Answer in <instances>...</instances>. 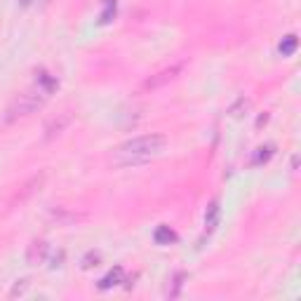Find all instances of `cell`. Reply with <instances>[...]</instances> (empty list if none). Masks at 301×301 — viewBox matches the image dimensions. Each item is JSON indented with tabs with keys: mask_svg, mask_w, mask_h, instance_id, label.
Segmentation results:
<instances>
[{
	"mask_svg": "<svg viewBox=\"0 0 301 301\" xmlns=\"http://www.w3.org/2000/svg\"><path fill=\"white\" fill-rule=\"evenodd\" d=\"M165 148V136L162 134H144L136 136L132 142L123 144L120 148H116L113 153V165L118 167H134V165H144L151 158L160 153Z\"/></svg>",
	"mask_w": 301,
	"mask_h": 301,
	"instance_id": "1",
	"label": "cell"
},
{
	"mask_svg": "<svg viewBox=\"0 0 301 301\" xmlns=\"http://www.w3.org/2000/svg\"><path fill=\"white\" fill-rule=\"evenodd\" d=\"M49 94L45 92V90H40V87H33V90H29V92H24V94H19V99L14 101L10 108H7V116H5V120L7 123H14L17 118H24V116H29V113H33L36 108H40L43 106V101L47 99Z\"/></svg>",
	"mask_w": 301,
	"mask_h": 301,
	"instance_id": "2",
	"label": "cell"
},
{
	"mask_svg": "<svg viewBox=\"0 0 301 301\" xmlns=\"http://www.w3.org/2000/svg\"><path fill=\"white\" fill-rule=\"evenodd\" d=\"M120 283H125V268H120V266H116V268L108 273V276L101 280V285L99 287L101 289H108V287H113V285H120Z\"/></svg>",
	"mask_w": 301,
	"mask_h": 301,
	"instance_id": "3",
	"label": "cell"
},
{
	"mask_svg": "<svg viewBox=\"0 0 301 301\" xmlns=\"http://www.w3.org/2000/svg\"><path fill=\"white\" fill-rule=\"evenodd\" d=\"M153 238H155V242H158V245H170V242H174V240H177V233H174L170 226H160L158 231H155Z\"/></svg>",
	"mask_w": 301,
	"mask_h": 301,
	"instance_id": "4",
	"label": "cell"
},
{
	"mask_svg": "<svg viewBox=\"0 0 301 301\" xmlns=\"http://www.w3.org/2000/svg\"><path fill=\"white\" fill-rule=\"evenodd\" d=\"M36 85L40 87V90H45L47 94H52V92L57 90V85H59V83H57V78H54V75H49V73H40V75H38V80H36Z\"/></svg>",
	"mask_w": 301,
	"mask_h": 301,
	"instance_id": "5",
	"label": "cell"
},
{
	"mask_svg": "<svg viewBox=\"0 0 301 301\" xmlns=\"http://www.w3.org/2000/svg\"><path fill=\"white\" fill-rule=\"evenodd\" d=\"M45 257H47V245H45V242H33L31 252H29V259H31L33 264H43Z\"/></svg>",
	"mask_w": 301,
	"mask_h": 301,
	"instance_id": "6",
	"label": "cell"
},
{
	"mask_svg": "<svg viewBox=\"0 0 301 301\" xmlns=\"http://www.w3.org/2000/svg\"><path fill=\"white\" fill-rule=\"evenodd\" d=\"M216 219H219V205H212V207H209V212H207V216H205V226L209 228V231H212V228L216 226Z\"/></svg>",
	"mask_w": 301,
	"mask_h": 301,
	"instance_id": "7",
	"label": "cell"
},
{
	"mask_svg": "<svg viewBox=\"0 0 301 301\" xmlns=\"http://www.w3.org/2000/svg\"><path fill=\"white\" fill-rule=\"evenodd\" d=\"M294 49H296V36H287L285 38V43H280V52H283L285 57L292 54Z\"/></svg>",
	"mask_w": 301,
	"mask_h": 301,
	"instance_id": "8",
	"label": "cell"
},
{
	"mask_svg": "<svg viewBox=\"0 0 301 301\" xmlns=\"http://www.w3.org/2000/svg\"><path fill=\"white\" fill-rule=\"evenodd\" d=\"M259 153H257V158H254V165H259V162H266V160L273 155V148L270 146H266V148H257Z\"/></svg>",
	"mask_w": 301,
	"mask_h": 301,
	"instance_id": "9",
	"label": "cell"
},
{
	"mask_svg": "<svg viewBox=\"0 0 301 301\" xmlns=\"http://www.w3.org/2000/svg\"><path fill=\"white\" fill-rule=\"evenodd\" d=\"M26 289H29V280H21V285H14V289L10 292V296H21V294H26Z\"/></svg>",
	"mask_w": 301,
	"mask_h": 301,
	"instance_id": "10",
	"label": "cell"
}]
</instances>
